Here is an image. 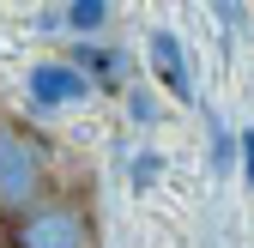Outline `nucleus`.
I'll return each instance as SVG.
<instances>
[{"label": "nucleus", "mask_w": 254, "mask_h": 248, "mask_svg": "<svg viewBox=\"0 0 254 248\" xmlns=\"http://www.w3.org/2000/svg\"><path fill=\"white\" fill-rule=\"evenodd\" d=\"M0 248H12V242H6V236H0Z\"/></svg>", "instance_id": "obj_11"}, {"label": "nucleus", "mask_w": 254, "mask_h": 248, "mask_svg": "<svg viewBox=\"0 0 254 248\" xmlns=\"http://www.w3.org/2000/svg\"><path fill=\"white\" fill-rule=\"evenodd\" d=\"M12 248H97V218L85 200H43L6 224Z\"/></svg>", "instance_id": "obj_2"}, {"label": "nucleus", "mask_w": 254, "mask_h": 248, "mask_svg": "<svg viewBox=\"0 0 254 248\" xmlns=\"http://www.w3.org/2000/svg\"><path fill=\"white\" fill-rule=\"evenodd\" d=\"M242 188L254 194V127H242Z\"/></svg>", "instance_id": "obj_10"}, {"label": "nucleus", "mask_w": 254, "mask_h": 248, "mask_svg": "<svg viewBox=\"0 0 254 248\" xmlns=\"http://www.w3.org/2000/svg\"><path fill=\"white\" fill-rule=\"evenodd\" d=\"M61 18H67V37L73 43H97L103 30L115 24V6H109V0H67Z\"/></svg>", "instance_id": "obj_6"}, {"label": "nucleus", "mask_w": 254, "mask_h": 248, "mask_svg": "<svg viewBox=\"0 0 254 248\" xmlns=\"http://www.w3.org/2000/svg\"><path fill=\"white\" fill-rule=\"evenodd\" d=\"M157 170H164V158H157V151H139V158H133V176H127V182H133V194H145V188H151Z\"/></svg>", "instance_id": "obj_8"}, {"label": "nucleus", "mask_w": 254, "mask_h": 248, "mask_svg": "<svg viewBox=\"0 0 254 248\" xmlns=\"http://www.w3.org/2000/svg\"><path fill=\"white\" fill-rule=\"evenodd\" d=\"M24 91H30V103H37V109H67V103H85L97 85H91L73 61L61 55V61H37V67L24 73Z\"/></svg>", "instance_id": "obj_3"}, {"label": "nucleus", "mask_w": 254, "mask_h": 248, "mask_svg": "<svg viewBox=\"0 0 254 248\" xmlns=\"http://www.w3.org/2000/svg\"><path fill=\"white\" fill-rule=\"evenodd\" d=\"M127 115H133L139 127H151V121H157V97H151V91H127Z\"/></svg>", "instance_id": "obj_9"}, {"label": "nucleus", "mask_w": 254, "mask_h": 248, "mask_svg": "<svg viewBox=\"0 0 254 248\" xmlns=\"http://www.w3.org/2000/svg\"><path fill=\"white\" fill-rule=\"evenodd\" d=\"M43 200H49V139L0 115V212H6V224Z\"/></svg>", "instance_id": "obj_1"}, {"label": "nucleus", "mask_w": 254, "mask_h": 248, "mask_svg": "<svg viewBox=\"0 0 254 248\" xmlns=\"http://www.w3.org/2000/svg\"><path fill=\"white\" fill-rule=\"evenodd\" d=\"M206 158H212L218 176H230V164L242 158V133H230L224 121H212V145H206Z\"/></svg>", "instance_id": "obj_7"}, {"label": "nucleus", "mask_w": 254, "mask_h": 248, "mask_svg": "<svg viewBox=\"0 0 254 248\" xmlns=\"http://www.w3.org/2000/svg\"><path fill=\"white\" fill-rule=\"evenodd\" d=\"M145 55H151L157 85H164L176 103H194V73H188V55H182V37H176V30H151Z\"/></svg>", "instance_id": "obj_4"}, {"label": "nucleus", "mask_w": 254, "mask_h": 248, "mask_svg": "<svg viewBox=\"0 0 254 248\" xmlns=\"http://www.w3.org/2000/svg\"><path fill=\"white\" fill-rule=\"evenodd\" d=\"M67 61H73V67H79L91 85H97V91H121V85H127V55H121V49L73 43V49H67Z\"/></svg>", "instance_id": "obj_5"}]
</instances>
